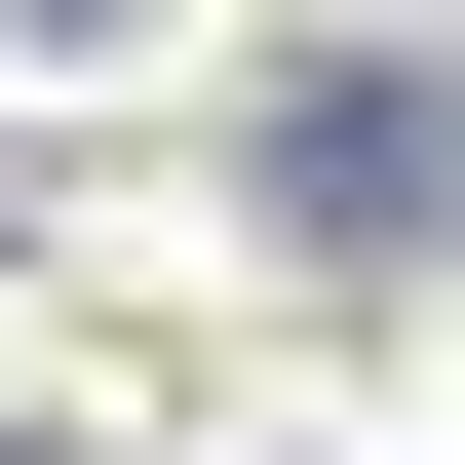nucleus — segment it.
<instances>
[{"instance_id":"obj_1","label":"nucleus","mask_w":465,"mask_h":465,"mask_svg":"<svg viewBox=\"0 0 465 465\" xmlns=\"http://www.w3.org/2000/svg\"><path fill=\"white\" fill-rule=\"evenodd\" d=\"M272 194H311V232H349V272H388V232H427V194H465V116H427V78H388V39H349V78H311V116H272Z\"/></svg>"},{"instance_id":"obj_2","label":"nucleus","mask_w":465,"mask_h":465,"mask_svg":"<svg viewBox=\"0 0 465 465\" xmlns=\"http://www.w3.org/2000/svg\"><path fill=\"white\" fill-rule=\"evenodd\" d=\"M39 39H116V0H39Z\"/></svg>"}]
</instances>
